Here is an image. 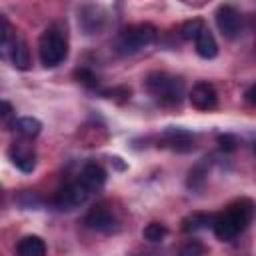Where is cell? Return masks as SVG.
Segmentation results:
<instances>
[{
    "label": "cell",
    "mask_w": 256,
    "mask_h": 256,
    "mask_svg": "<svg viewBox=\"0 0 256 256\" xmlns=\"http://www.w3.org/2000/svg\"><path fill=\"white\" fill-rule=\"evenodd\" d=\"M194 44H196V54H198L200 58H204V60H210V58H214V56L218 54L216 38H214V34H212L208 28L198 36V40H196Z\"/></svg>",
    "instance_id": "e0dca14e"
},
{
    "label": "cell",
    "mask_w": 256,
    "mask_h": 256,
    "mask_svg": "<svg viewBox=\"0 0 256 256\" xmlns=\"http://www.w3.org/2000/svg\"><path fill=\"white\" fill-rule=\"evenodd\" d=\"M254 152H256V144H254Z\"/></svg>",
    "instance_id": "f1b7e54d"
},
{
    "label": "cell",
    "mask_w": 256,
    "mask_h": 256,
    "mask_svg": "<svg viewBox=\"0 0 256 256\" xmlns=\"http://www.w3.org/2000/svg\"><path fill=\"white\" fill-rule=\"evenodd\" d=\"M146 90L162 106H178L184 96V80L168 72H150L146 76Z\"/></svg>",
    "instance_id": "6da1fadb"
},
{
    "label": "cell",
    "mask_w": 256,
    "mask_h": 256,
    "mask_svg": "<svg viewBox=\"0 0 256 256\" xmlns=\"http://www.w3.org/2000/svg\"><path fill=\"white\" fill-rule=\"evenodd\" d=\"M212 230H214V234L220 238V240H224V242H228V240H234L242 230H240V226L230 218V214L224 210V212H220V214H216L214 216V224H212Z\"/></svg>",
    "instance_id": "7c38bea8"
},
{
    "label": "cell",
    "mask_w": 256,
    "mask_h": 256,
    "mask_svg": "<svg viewBox=\"0 0 256 256\" xmlns=\"http://www.w3.org/2000/svg\"><path fill=\"white\" fill-rule=\"evenodd\" d=\"M90 192L84 188V184L78 180V182H70L66 186H62L54 198H52V204L58 208V210H74L78 206H82L86 200H88Z\"/></svg>",
    "instance_id": "277c9868"
},
{
    "label": "cell",
    "mask_w": 256,
    "mask_h": 256,
    "mask_svg": "<svg viewBox=\"0 0 256 256\" xmlns=\"http://www.w3.org/2000/svg\"><path fill=\"white\" fill-rule=\"evenodd\" d=\"M208 254V250H206V246L200 242V240H186L182 246H180V250H178V256H206Z\"/></svg>",
    "instance_id": "7402d4cb"
},
{
    "label": "cell",
    "mask_w": 256,
    "mask_h": 256,
    "mask_svg": "<svg viewBox=\"0 0 256 256\" xmlns=\"http://www.w3.org/2000/svg\"><path fill=\"white\" fill-rule=\"evenodd\" d=\"M14 130H16L22 138H34V136L40 134V130H42V122H40L38 118H34V116H22V118L16 120Z\"/></svg>",
    "instance_id": "ac0fdd59"
},
{
    "label": "cell",
    "mask_w": 256,
    "mask_h": 256,
    "mask_svg": "<svg viewBox=\"0 0 256 256\" xmlns=\"http://www.w3.org/2000/svg\"><path fill=\"white\" fill-rule=\"evenodd\" d=\"M80 24L86 30V34H98L102 30V24H104V16H102L100 8L86 6L80 14Z\"/></svg>",
    "instance_id": "2e32d148"
},
{
    "label": "cell",
    "mask_w": 256,
    "mask_h": 256,
    "mask_svg": "<svg viewBox=\"0 0 256 256\" xmlns=\"http://www.w3.org/2000/svg\"><path fill=\"white\" fill-rule=\"evenodd\" d=\"M166 234H168V228H166L164 224H160V222H150V224H146V228H144V232H142V236H144L148 242H152V244L162 242V240L166 238Z\"/></svg>",
    "instance_id": "ffe728a7"
},
{
    "label": "cell",
    "mask_w": 256,
    "mask_h": 256,
    "mask_svg": "<svg viewBox=\"0 0 256 256\" xmlns=\"http://www.w3.org/2000/svg\"><path fill=\"white\" fill-rule=\"evenodd\" d=\"M84 224L96 232H112V228L116 226V218L106 204H96L86 212Z\"/></svg>",
    "instance_id": "52a82bcc"
},
{
    "label": "cell",
    "mask_w": 256,
    "mask_h": 256,
    "mask_svg": "<svg viewBox=\"0 0 256 256\" xmlns=\"http://www.w3.org/2000/svg\"><path fill=\"white\" fill-rule=\"evenodd\" d=\"M218 144L224 152H234L238 148V138L234 134H220L218 136Z\"/></svg>",
    "instance_id": "4316f807"
},
{
    "label": "cell",
    "mask_w": 256,
    "mask_h": 256,
    "mask_svg": "<svg viewBox=\"0 0 256 256\" xmlns=\"http://www.w3.org/2000/svg\"><path fill=\"white\" fill-rule=\"evenodd\" d=\"M16 256H46V242L36 234H28L18 240Z\"/></svg>",
    "instance_id": "4fadbf2b"
},
{
    "label": "cell",
    "mask_w": 256,
    "mask_h": 256,
    "mask_svg": "<svg viewBox=\"0 0 256 256\" xmlns=\"http://www.w3.org/2000/svg\"><path fill=\"white\" fill-rule=\"evenodd\" d=\"M226 212H228L230 218L240 226V230H244V228L252 222V218H254V214H256V204H254L250 198H238V200H234L232 204H228Z\"/></svg>",
    "instance_id": "30bf717a"
},
{
    "label": "cell",
    "mask_w": 256,
    "mask_h": 256,
    "mask_svg": "<svg viewBox=\"0 0 256 256\" xmlns=\"http://www.w3.org/2000/svg\"><path fill=\"white\" fill-rule=\"evenodd\" d=\"M6 54L10 56V62H12V66L16 70H30L32 60H30V50H28V46H26L24 40H18L16 38L12 42V46L8 48Z\"/></svg>",
    "instance_id": "5bb4252c"
},
{
    "label": "cell",
    "mask_w": 256,
    "mask_h": 256,
    "mask_svg": "<svg viewBox=\"0 0 256 256\" xmlns=\"http://www.w3.org/2000/svg\"><path fill=\"white\" fill-rule=\"evenodd\" d=\"M206 166L204 164H196L190 172H188V188L190 190H200L202 186H204V182H206Z\"/></svg>",
    "instance_id": "44dd1931"
},
{
    "label": "cell",
    "mask_w": 256,
    "mask_h": 256,
    "mask_svg": "<svg viewBox=\"0 0 256 256\" xmlns=\"http://www.w3.org/2000/svg\"><path fill=\"white\" fill-rule=\"evenodd\" d=\"M8 156H10L12 164H14L18 170L26 172V174L36 168V152H34V148H32L28 142H24V140H14V142L10 144V148H8Z\"/></svg>",
    "instance_id": "8992f818"
},
{
    "label": "cell",
    "mask_w": 256,
    "mask_h": 256,
    "mask_svg": "<svg viewBox=\"0 0 256 256\" xmlns=\"http://www.w3.org/2000/svg\"><path fill=\"white\" fill-rule=\"evenodd\" d=\"M158 36L156 26L148 24V22H140V24H132L128 28H124L116 40V50L120 54H134L146 46H150Z\"/></svg>",
    "instance_id": "3957f363"
},
{
    "label": "cell",
    "mask_w": 256,
    "mask_h": 256,
    "mask_svg": "<svg viewBox=\"0 0 256 256\" xmlns=\"http://www.w3.org/2000/svg\"><path fill=\"white\" fill-rule=\"evenodd\" d=\"M2 124H4L6 130L14 128V124H16V112H14V108L8 100L2 102Z\"/></svg>",
    "instance_id": "d4e9b609"
},
{
    "label": "cell",
    "mask_w": 256,
    "mask_h": 256,
    "mask_svg": "<svg viewBox=\"0 0 256 256\" xmlns=\"http://www.w3.org/2000/svg\"><path fill=\"white\" fill-rule=\"evenodd\" d=\"M18 202H20V206L22 208H38L40 204H42V200H40V196L36 194V192H30V190H24L22 194H20V198H18Z\"/></svg>",
    "instance_id": "484cf974"
},
{
    "label": "cell",
    "mask_w": 256,
    "mask_h": 256,
    "mask_svg": "<svg viewBox=\"0 0 256 256\" xmlns=\"http://www.w3.org/2000/svg\"><path fill=\"white\" fill-rule=\"evenodd\" d=\"M190 102L198 110H214L218 106V94L216 88L210 82H196L188 94Z\"/></svg>",
    "instance_id": "ba28073f"
},
{
    "label": "cell",
    "mask_w": 256,
    "mask_h": 256,
    "mask_svg": "<svg viewBox=\"0 0 256 256\" xmlns=\"http://www.w3.org/2000/svg\"><path fill=\"white\" fill-rule=\"evenodd\" d=\"M214 18H216V26H218V30L222 32L224 38L234 40L236 36H240V32H242V16L234 6H230V4L218 6Z\"/></svg>",
    "instance_id": "5b68a950"
},
{
    "label": "cell",
    "mask_w": 256,
    "mask_h": 256,
    "mask_svg": "<svg viewBox=\"0 0 256 256\" xmlns=\"http://www.w3.org/2000/svg\"><path fill=\"white\" fill-rule=\"evenodd\" d=\"M74 78H76L82 86L92 88V90H96V88H98V84H100L98 76H96L90 68H76V70H74Z\"/></svg>",
    "instance_id": "603a6c76"
},
{
    "label": "cell",
    "mask_w": 256,
    "mask_h": 256,
    "mask_svg": "<svg viewBox=\"0 0 256 256\" xmlns=\"http://www.w3.org/2000/svg\"><path fill=\"white\" fill-rule=\"evenodd\" d=\"M244 96H246V100H248L250 104H254V106H256V84H252V86L246 90V94H244Z\"/></svg>",
    "instance_id": "83f0119b"
},
{
    "label": "cell",
    "mask_w": 256,
    "mask_h": 256,
    "mask_svg": "<svg viewBox=\"0 0 256 256\" xmlns=\"http://www.w3.org/2000/svg\"><path fill=\"white\" fill-rule=\"evenodd\" d=\"M38 56L40 62L46 68H56L58 64H62L68 56V40H66V32L60 28V22L52 24L50 28H46L40 38H38Z\"/></svg>",
    "instance_id": "7a4b0ae2"
},
{
    "label": "cell",
    "mask_w": 256,
    "mask_h": 256,
    "mask_svg": "<svg viewBox=\"0 0 256 256\" xmlns=\"http://www.w3.org/2000/svg\"><path fill=\"white\" fill-rule=\"evenodd\" d=\"M206 30V24H204V20L202 18H190V20H186V22H182V26H180V36L184 38V40H198V36L202 34Z\"/></svg>",
    "instance_id": "d6986e66"
},
{
    "label": "cell",
    "mask_w": 256,
    "mask_h": 256,
    "mask_svg": "<svg viewBox=\"0 0 256 256\" xmlns=\"http://www.w3.org/2000/svg\"><path fill=\"white\" fill-rule=\"evenodd\" d=\"M130 88L128 86H118V88H108V90H102V96L104 98H114L116 102H126V100H130Z\"/></svg>",
    "instance_id": "cb8c5ba5"
},
{
    "label": "cell",
    "mask_w": 256,
    "mask_h": 256,
    "mask_svg": "<svg viewBox=\"0 0 256 256\" xmlns=\"http://www.w3.org/2000/svg\"><path fill=\"white\" fill-rule=\"evenodd\" d=\"M182 232L186 234H192V232H198V230H204V228H212L214 224V214H208V212H190L188 216L182 218Z\"/></svg>",
    "instance_id": "9a60e30c"
},
{
    "label": "cell",
    "mask_w": 256,
    "mask_h": 256,
    "mask_svg": "<svg viewBox=\"0 0 256 256\" xmlns=\"http://www.w3.org/2000/svg\"><path fill=\"white\" fill-rule=\"evenodd\" d=\"M106 170L98 162H86L80 172V182L88 192H96L106 184Z\"/></svg>",
    "instance_id": "8fae6325"
},
{
    "label": "cell",
    "mask_w": 256,
    "mask_h": 256,
    "mask_svg": "<svg viewBox=\"0 0 256 256\" xmlns=\"http://www.w3.org/2000/svg\"><path fill=\"white\" fill-rule=\"evenodd\" d=\"M162 142L170 150L180 152V154H186V152H190L194 148V134L188 132V130H184V128H168L162 134Z\"/></svg>",
    "instance_id": "9c48e42d"
}]
</instances>
